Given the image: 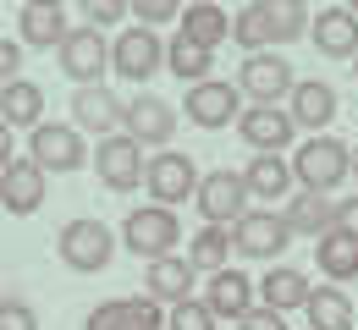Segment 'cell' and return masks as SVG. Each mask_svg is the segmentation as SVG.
Returning a JSON list of instances; mask_svg holds the SVG:
<instances>
[{"label": "cell", "mask_w": 358, "mask_h": 330, "mask_svg": "<svg viewBox=\"0 0 358 330\" xmlns=\"http://www.w3.org/2000/svg\"><path fill=\"white\" fill-rule=\"evenodd\" d=\"M309 6L303 0H248L237 6L231 17V39L248 50V55H265L270 45H292V39H309Z\"/></svg>", "instance_id": "6da1fadb"}, {"label": "cell", "mask_w": 358, "mask_h": 330, "mask_svg": "<svg viewBox=\"0 0 358 330\" xmlns=\"http://www.w3.org/2000/svg\"><path fill=\"white\" fill-rule=\"evenodd\" d=\"M292 177H298V188H309V193H336L353 177V143L331 138V133L303 138L292 149Z\"/></svg>", "instance_id": "7a4b0ae2"}, {"label": "cell", "mask_w": 358, "mask_h": 330, "mask_svg": "<svg viewBox=\"0 0 358 330\" xmlns=\"http://www.w3.org/2000/svg\"><path fill=\"white\" fill-rule=\"evenodd\" d=\"M55 253H61L66 270H78V276H99V270L116 259V232H110L105 220H94V215H78V220L61 226Z\"/></svg>", "instance_id": "3957f363"}, {"label": "cell", "mask_w": 358, "mask_h": 330, "mask_svg": "<svg viewBox=\"0 0 358 330\" xmlns=\"http://www.w3.org/2000/svg\"><path fill=\"white\" fill-rule=\"evenodd\" d=\"M193 204H199V215H204V226H237L243 215H248V204H254V193L243 182V171H204V182L193 193Z\"/></svg>", "instance_id": "277c9868"}, {"label": "cell", "mask_w": 358, "mask_h": 330, "mask_svg": "<svg viewBox=\"0 0 358 330\" xmlns=\"http://www.w3.org/2000/svg\"><path fill=\"white\" fill-rule=\"evenodd\" d=\"M122 242H127V253H143L149 264H155V259H166V253L182 242L177 209H160V204L127 209V220H122Z\"/></svg>", "instance_id": "5b68a950"}, {"label": "cell", "mask_w": 358, "mask_h": 330, "mask_svg": "<svg viewBox=\"0 0 358 330\" xmlns=\"http://www.w3.org/2000/svg\"><path fill=\"white\" fill-rule=\"evenodd\" d=\"M199 160L193 154H182V149H160V154H149V177H143V188H149V204H160V209H171L182 198H193L199 193Z\"/></svg>", "instance_id": "8992f818"}, {"label": "cell", "mask_w": 358, "mask_h": 330, "mask_svg": "<svg viewBox=\"0 0 358 330\" xmlns=\"http://www.w3.org/2000/svg\"><path fill=\"white\" fill-rule=\"evenodd\" d=\"M237 89L254 99V105H281V99H292V89H298V72H292L287 55L265 50V55H248L237 66Z\"/></svg>", "instance_id": "52a82bcc"}, {"label": "cell", "mask_w": 358, "mask_h": 330, "mask_svg": "<svg viewBox=\"0 0 358 330\" xmlns=\"http://www.w3.org/2000/svg\"><path fill=\"white\" fill-rule=\"evenodd\" d=\"M94 177H99L110 193H133L138 182L149 177V154H143V149H138L127 133L99 138V143H94Z\"/></svg>", "instance_id": "ba28073f"}, {"label": "cell", "mask_w": 358, "mask_h": 330, "mask_svg": "<svg viewBox=\"0 0 358 330\" xmlns=\"http://www.w3.org/2000/svg\"><path fill=\"white\" fill-rule=\"evenodd\" d=\"M182 116L193 127H226V121H243V89L226 83V77H210V83H193L182 94Z\"/></svg>", "instance_id": "9c48e42d"}, {"label": "cell", "mask_w": 358, "mask_h": 330, "mask_svg": "<svg viewBox=\"0 0 358 330\" xmlns=\"http://www.w3.org/2000/svg\"><path fill=\"white\" fill-rule=\"evenodd\" d=\"M231 242H237L243 259H265V264H275V253H287V242H292V226H287L281 209H248V215L231 226Z\"/></svg>", "instance_id": "30bf717a"}, {"label": "cell", "mask_w": 358, "mask_h": 330, "mask_svg": "<svg viewBox=\"0 0 358 330\" xmlns=\"http://www.w3.org/2000/svg\"><path fill=\"white\" fill-rule=\"evenodd\" d=\"M28 160L45 165V171H83V165H89V143H83L78 127H66V121H45V127H34V138H28Z\"/></svg>", "instance_id": "8fae6325"}, {"label": "cell", "mask_w": 358, "mask_h": 330, "mask_svg": "<svg viewBox=\"0 0 358 330\" xmlns=\"http://www.w3.org/2000/svg\"><path fill=\"white\" fill-rule=\"evenodd\" d=\"M55 61H61V72H66L78 89H99V77H105V66H110V45H105L99 28H72L66 45L55 50Z\"/></svg>", "instance_id": "7c38bea8"}, {"label": "cell", "mask_w": 358, "mask_h": 330, "mask_svg": "<svg viewBox=\"0 0 358 330\" xmlns=\"http://www.w3.org/2000/svg\"><path fill=\"white\" fill-rule=\"evenodd\" d=\"M160 66H166V39H160V33H149V28H127V33H116V45H110V72H116V77H127V83H149Z\"/></svg>", "instance_id": "4fadbf2b"}, {"label": "cell", "mask_w": 358, "mask_h": 330, "mask_svg": "<svg viewBox=\"0 0 358 330\" xmlns=\"http://www.w3.org/2000/svg\"><path fill=\"white\" fill-rule=\"evenodd\" d=\"M127 138L138 143V149H171V138H177V110L166 105L160 94H143L138 89L133 99H127Z\"/></svg>", "instance_id": "5bb4252c"}, {"label": "cell", "mask_w": 358, "mask_h": 330, "mask_svg": "<svg viewBox=\"0 0 358 330\" xmlns=\"http://www.w3.org/2000/svg\"><path fill=\"white\" fill-rule=\"evenodd\" d=\"M237 133H243V143H248L254 154H287V149L298 143V121H292L281 105H248L243 121H237Z\"/></svg>", "instance_id": "9a60e30c"}, {"label": "cell", "mask_w": 358, "mask_h": 330, "mask_svg": "<svg viewBox=\"0 0 358 330\" xmlns=\"http://www.w3.org/2000/svg\"><path fill=\"white\" fill-rule=\"evenodd\" d=\"M83 330H166V308L155 297H105L89 308Z\"/></svg>", "instance_id": "2e32d148"}, {"label": "cell", "mask_w": 358, "mask_h": 330, "mask_svg": "<svg viewBox=\"0 0 358 330\" xmlns=\"http://www.w3.org/2000/svg\"><path fill=\"white\" fill-rule=\"evenodd\" d=\"M72 121H78V133L116 138V133H127V99H116L105 83L99 89H78L72 94Z\"/></svg>", "instance_id": "e0dca14e"}, {"label": "cell", "mask_w": 358, "mask_h": 330, "mask_svg": "<svg viewBox=\"0 0 358 330\" xmlns=\"http://www.w3.org/2000/svg\"><path fill=\"white\" fill-rule=\"evenodd\" d=\"M45 193H50V171L34 160H17V165L0 171V209L6 215H39Z\"/></svg>", "instance_id": "ac0fdd59"}, {"label": "cell", "mask_w": 358, "mask_h": 330, "mask_svg": "<svg viewBox=\"0 0 358 330\" xmlns=\"http://www.w3.org/2000/svg\"><path fill=\"white\" fill-rule=\"evenodd\" d=\"M309 39H314V50L331 55V61H358V11L353 6H325V11H314Z\"/></svg>", "instance_id": "d6986e66"}, {"label": "cell", "mask_w": 358, "mask_h": 330, "mask_svg": "<svg viewBox=\"0 0 358 330\" xmlns=\"http://www.w3.org/2000/svg\"><path fill=\"white\" fill-rule=\"evenodd\" d=\"M287 226H292V237H320L325 232H336L342 226V198H331V193H309V188H298L292 198H287Z\"/></svg>", "instance_id": "ffe728a7"}, {"label": "cell", "mask_w": 358, "mask_h": 330, "mask_svg": "<svg viewBox=\"0 0 358 330\" xmlns=\"http://www.w3.org/2000/svg\"><path fill=\"white\" fill-rule=\"evenodd\" d=\"M17 33H22L28 50H61L66 33H72L66 6H61V0H28V6L17 11Z\"/></svg>", "instance_id": "44dd1931"}, {"label": "cell", "mask_w": 358, "mask_h": 330, "mask_svg": "<svg viewBox=\"0 0 358 330\" xmlns=\"http://www.w3.org/2000/svg\"><path fill=\"white\" fill-rule=\"evenodd\" d=\"M287 116L298 121V133L320 138V133L336 121V89L320 83V77H298V89H292V99H287Z\"/></svg>", "instance_id": "7402d4cb"}, {"label": "cell", "mask_w": 358, "mask_h": 330, "mask_svg": "<svg viewBox=\"0 0 358 330\" xmlns=\"http://www.w3.org/2000/svg\"><path fill=\"white\" fill-rule=\"evenodd\" d=\"M254 292L259 286L248 281L243 270H221V276H210V286H204V308L215 314V320H231V325H243L259 303H254Z\"/></svg>", "instance_id": "603a6c76"}, {"label": "cell", "mask_w": 358, "mask_h": 330, "mask_svg": "<svg viewBox=\"0 0 358 330\" xmlns=\"http://www.w3.org/2000/svg\"><path fill=\"white\" fill-rule=\"evenodd\" d=\"M193 281H199V270L182 259V253H166V259H155V264H143V297H155V303H187L193 297Z\"/></svg>", "instance_id": "cb8c5ba5"}, {"label": "cell", "mask_w": 358, "mask_h": 330, "mask_svg": "<svg viewBox=\"0 0 358 330\" xmlns=\"http://www.w3.org/2000/svg\"><path fill=\"white\" fill-rule=\"evenodd\" d=\"M243 182H248V193L259 204H281V198L298 193V177H292V160L287 154H254L248 171H243Z\"/></svg>", "instance_id": "d4e9b609"}, {"label": "cell", "mask_w": 358, "mask_h": 330, "mask_svg": "<svg viewBox=\"0 0 358 330\" xmlns=\"http://www.w3.org/2000/svg\"><path fill=\"white\" fill-rule=\"evenodd\" d=\"M314 264H320V276H325L331 286L358 281V232H348V226L325 232L320 242H314Z\"/></svg>", "instance_id": "484cf974"}, {"label": "cell", "mask_w": 358, "mask_h": 330, "mask_svg": "<svg viewBox=\"0 0 358 330\" xmlns=\"http://www.w3.org/2000/svg\"><path fill=\"white\" fill-rule=\"evenodd\" d=\"M314 286L303 270H292V264H270L265 276H259V303L275 308V314H287V308H309Z\"/></svg>", "instance_id": "4316f807"}, {"label": "cell", "mask_w": 358, "mask_h": 330, "mask_svg": "<svg viewBox=\"0 0 358 330\" xmlns=\"http://www.w3.org/2000/svg\"><path fill=\"white\" fill-rule=\"evenodd\" d=\"M0 121L6 127H45V89L39 83H28V77H17V83H6L0 89Z\"/></svg>", "instance_id": "83f0119b"}, {"label": "cell", "mask_w": 358, "mask_h": 330, "mask_svg": "<svg viewBox=\"0 0 358 330\" xmlns=\"http://www.w3.org/2000/svg\"><path fill=\"white\" fill-rule=\"evenodd\" d=\"M309 330H353L358 325V308H353V297L342 292V286H314V297H309Z\"/></svg>", "instance_id": "f1b7e54d"}, {"label": "cell", "mask_w": 358, "mask_h": 330, "mask_svg": "<svg viewBox=\"0 0 358 330\" xmlns=\"http://www.w3.org/2000/svg\"><path fill=\"white\" fill-rule=\"evenodd\" d=\"M182 39H193V45H204V50H215L221 39H231L226 6H215V0H193V6H182Z\"/></svg>", "instance_id": "f546056e"}, {"label": "cell", "mask_w": 358, "mask_h": 330, "mask_svg": "<svg viewBox=\"0 0 358 330\" xmlns=\"http://www.w3.org/2000/svg\"><path fill=\"white\" fill-rule=\"evenodd\" d=\"M226 253H237L231 226H199V232H193V242H187V264H193V270H204V276L231 270V264H226Z\"/></svg>", "instance_id": "4dcf8cb0"}, {"label": "cell", "mask_w": 358, "mask_h": 330, "mask_svg": "<svg viewBox=\"0 0 358 330\" xmlns=\"http://www.w3.org/2000/svg\"><path fill=\"white\" fill-rule=\"evenodd\" d=\"M210 66H215V50L193 45V39H182V33L166 45V72H171V77H187V89H193V83H210V77H215Z\"/></svg>", "instance_id": "1f68e13d"}, {"label": "cell", "mask_w": 358, "mask_h": 330, "mask_svg": "<svg viewBox=\"0 0 358 330\" xmlns=\"http://www.w3.org/2000/svg\"><path fill=\"white\" fill-rule=\"evenodd\" d=\"M221 320L204 308V297H187V303H177L171 314H166V330H215Z\"/></svg>", "instance_id": "d6a6232c"}, {"label": "cell", "mask_w": 358, "mask_h": 330, "mask_svg": "<svg viewBox=\"0 0 358 330\" xmlns=\"http://www.w3.org/2000/svg\"><path fill=\"white\" fill-rule=\"evenodd\" d=\"M78 11H83V28H110V22H122L133 6H122V0H83Z\"/></svg>", "instance_id": "836d02e7"}, {"label": "cell", "mask_w": 358, "mask_h": 330, "mask_svg": "<svg viewBox=\"0 0 358 330\" xmlns=\"http://www.w3.org/2000/svg\"><path fill=\"white\" fill-rule=\"evenodd\" d=\"M0 330H39L34 303H22V297H0Z\"/></svg>", "instance_id": "e575fe53"}, {"label": "cell", "mask_w": 358, "mask_h": 330, "mask_svg": "<svg viewBox=\"0 0 358 330\" xmlns=\"http://www.w3.org/2000/svg\"><path fill=\"white\" fill-rule=\"evenodd\" d=\"M133 17H138V28H149V22H171V17H182V6H177V0H138Z\"/></svg>", "instance_id": "d590c367"}, {"label": "cell", "mask_w": 358, "mask_h": 330, "mask_svg": "<svg viewBox=\"0 0 358 330\" xmlns=\"http://www.w3.org/2000/svg\"><path fill=\"white\" fill-rule=\"evenodd\" d=\"M17 72H22V45L17 39H0V89L17 83Z\"/></svg>", "instance_id": "8d00e7d4"}, {"label": "cell", "mask_w": 358, "mask_h": 330, "mask_svg": "<svg viewBox=\"0 0 358 330\" xmlns=\"http://www.w3.org/2000/svg\"><path fill=\"white\" fill-rule=\"evenodd\" d=\"M237 330H287V314H275V308H265V303H259V308H254V314H248Z\"/></svg>", "instance_id": "74e56055"}, {"label": "cell", "mask_w": 358, "mask_h": 330, "mask_svg": "<svg viewBox=\"0 0 358 330\" xmlns=\"http://www.w3.org/2000/svg\"><path fill=\"white\" fill-rule=\"evenodd\" d=\"M6 165H17V138H11V127L0 121V171H6Z\"/></svg>", "instance_id": "f35d334b"}, {"label": "cell", "mask_w": 358, "mask_h": 330, "mask_svg": "<svg viewBox=\"0 0 358 330\" xmlns=\"http://www.w3.org/2000/svg\"><path fill=\"white\" fill-rule=\"evenodd\" d=\"M342 226L358 232V193H353V198H342Z\"/></svg>", "instance_id": "ab89813d"}, {"label": "cell", "mask_w": 358, "mask_h": 330, "mask_svg": "<svg viewBox=\"0 0 358 330\" xmlns=\"http://www.w3.org/2000/svg\"><path fill=\"white\" fill-rule=\"evenodd\" d=\"M353 177H358V149H353Z\"/></svg>", "instance_id": "60d3db41"}]
</instances>
